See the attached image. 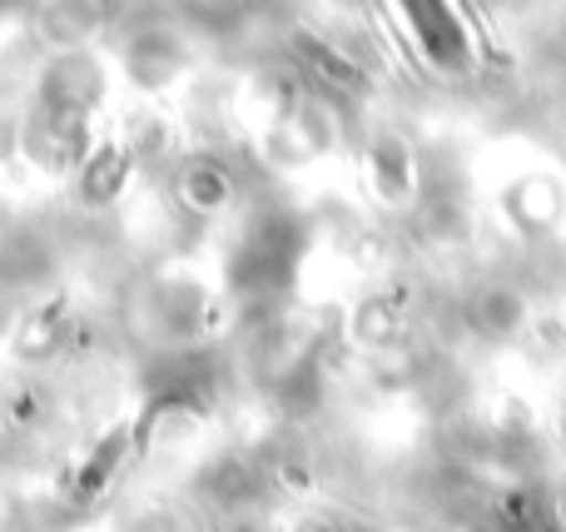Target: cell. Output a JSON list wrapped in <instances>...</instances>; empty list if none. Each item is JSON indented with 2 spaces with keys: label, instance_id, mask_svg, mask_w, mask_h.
Masks as SVG:
<instances>
[{
  "label": "cell",
  "instance_id": "1",
  "mask_svg": "<svg viewBox=\"0 0 566 532\" xmlns=\"http://www.w3.org/2000/svg\"><path fill=\"white\" fill-rule=\"evenodd\" d=\"M109 95V65L90 45L50 50L35 70L25 115H20V155L50 179H70L95 149V119Z\"/></svg>",
  "mask_w": 566,
  "mask_h": 532
},
{
  "label": "cell",
  "instance_id": "2",
  "mask_svg": "<svg viewBox=\"0 0 566 532\" xmlns=\"http://www.w3.org/2000/svg\"><path fill=\"white\" fill-rule=\"evenodd\" d=\"M308 249L313 229L303 209L283 199H254L234 215V234L224 244V294L239 309H274L293 294Z\"/></svg>",
  "mask_w": 566,
  "mask_h": 532
},
{
  "label": "cell",
  "instance_id": "3",
  "mask_svg": "<svg viewBox=\"0 0 566 532\" xmlns=\"http://www.w3.org/2000/svg\"><path fill=\"white\" fill-rule=\"evenodd\" d=\"M135 328L159 354H199L214 338V294L195 274H155L135 294Z\"/></svg>",
  "mask_w": 566,
  "mask_h": 532
},
{
  "label": "cell",
  "instance_id": "4",
  "mask_svg": "<svg viewBox=\"0 0 566 532\" xmlns=\"http://www.w3.org/2000/svg\"><path fill=\"white\" fill-rule=\"evenodd\" d=\"M115 70L139 95H165L195 70V40L175 20H129L115 40Z\"/></svg>",
  "mask_w": 566,
  "mask_h": 532
},
{
  "label": "cell",
  "instance_id": "5",
  "mask_svg": "<svg viewBox=\"0 0 566 532\" xmlns=\"http://www.w3.org/2000/svg\"><path fill=\"white\" fill-rule=\"evenodd\" d=\"M408 45L442 80H468L478 70V35L458 0H388Z\"/></svg>",
  "mask_w": 566,
  "mask_h": 532
},
{
  "label": "cell",
  "instance_id": "6",
  "mask_svg": "<svg viewBox=\"0 0 566 532\" xmlns=\"http://www.w3.org/2000/svg\"><path fill=\"white\" fill-rule=\"evenodd\" d=\"M169 199L185 219L219 225L244 209V179H239V165H229L214 149H189L169 165Z\"/></svg>",
  "mask_w": 566,
  "mask_h": 532
},
{
  "label": "cell",
  "instance_id": "7",
  "mask_svg": "<svg viewBox=\"0 0 566 532\" xmlns=\"http://www.w3.org/2000/svg\"><path fill=\"white\" fill-rule=\"evenodd\" d=\"M135 169H139V159H135V149L125 145V135H99L95 149H90V155L80 159V169L70 175V199H75V209H85V215L115 209L119 199H125Z\"/></svg>",
  "mask_w": 566,
  "mask_h": 532
},
{
  "label": "cell",
  "instance_id": "8",
  "mask_svg": "<svg viewBox=\"0 0 566 532\" xmlns=\"http://www.w3.org/2000/svg\"><path fill=\"white\" fill-rule=\"evenodd\" d=\"M363 175H368V189L378 195V205H388V209L412 205L422 189L418 155H412V145L402 135H392V129H378V135L368 139V149H363Z\"/></svg>",
  "mask_w": 566,
  "mask_h": 532
},
{
  "label": "cell",
  "instance_id": "9",
  "mask_svg": "<svg viewBox=\"0 0 566 532\" xmlns=\"http://www.w3.org/2000/svg\"><path fill=\"white\" fill-rule=\"evenodd\" d=\"M502 215L522 239H547L566 219V189L552 175H522L502 189Z\"/></svg>",
  "mask_w": 566,
  "mask_h": 532
},
{
  "label": "cell",
  "instance_id": "10",
  "mask_svg": "<svg viewBox=\"0 0 566 532\" xmlns=\"http://www.w3.org/2000/svg\"><path fill=\"white\" fill-rule=\"evenodd\" d=\"M199 503L219 508V513H244L264 498V468L244 453H219L199 473Z\"/></svg>",
  "mask_w": 566,
  "mask_h": 532
},
{
  "label": "cell",
  "instance_id": "11",
  "mask_svg": "<svg viewBox=\"0 0 566 532\" xmlns=\"http://www.w3.org/2000/svg\"><path fill=\"white\" fill-rule=\"evenodd\" d=\"M125 458H129V428H119V434H105V438H99V444L75 463L65 498H70L75 508L99 503V498L115 488V478H119V468H125Z\"/></svg>",
  "mask_w": 566,
  "mask_h": 532
},
{
  "label": "cell",
  "instance_id": "12",
  "mask_svg": "<svg viewBox=\"0 0 566 532\" xmlns=\"http://www.w3.org/2000/svg\"><path fill=\"white\" fill-rule=\"evenodd\" d=\"M522 319H527V304H522V294L517 289H507V284L482 289V294L472 299V324H478L482 334H492V338L517 334Z\"/></svg>",
  "mask_w": 566,
  "mask_h": 532
},
{
  "label": "cell",
  "instance_id": "13",
  "mask_svg": "<svg viewBox=\"0 0 566 532\" xmlns=\"http://www.w3.org/2000/svg\"><path fill=\"white\" fill-rule=\"evenodd\" d=\"M289 532H348V528H343L333 513H313V508H308V513H298V518H293Z\"/></svg>",
  "mask_w": 566,
  "mask_h": 532
},
{
  "label": "cell",
  "instance_id": "14",
  "mask_svg": "<svg viewBox=\"0 0 566 532\" xmlns=\"http://www.w3.org/2000/svg\"><path fill=\"white\" fill-rule=\"evenodd\" d=\"M468 532H502V528H492V523H478V528H468Z\"/></svg>",
  "mask_w": 566,
  "mask_h": 532
},
{
  "label": "cell",
  "instance_id": "15",
  "mask_svg": "<svg viewBox=\"0 0 566 532\" xmlns=\"http://www.w3.org/2000/svg\"><path fill=\"white\" fill-rule=\"evenodd\" d=\"M10 6H15V0H0V20H6V10H10Z\"/></svg>",
  "mask_w": 566,
  "mask_h": 532
}]
</instances>
